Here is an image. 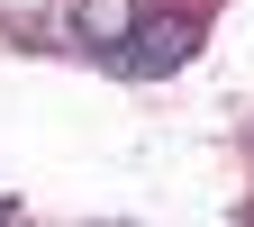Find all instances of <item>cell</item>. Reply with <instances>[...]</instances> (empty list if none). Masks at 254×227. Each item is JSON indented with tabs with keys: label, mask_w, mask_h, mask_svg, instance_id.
Returning a JSON list of instances; mask_svg holds the SVG:
<instances>
[{
	"label": "cell",
	"mask_w": 254,
	"mask_h": 227,
	"mask_svg": "<svg viewBox=\"0 0 254 227\" xmlns=\"http://www.w3.org/2000/svg\"><path fill=\"white\" fill-rule=\"evenodd\" d=\"M190 37H200V18H145L136 37H127V64H136V73H173L190 55Z\"/></svg>",
	"instance_id": "obj_1"
},
{
	"label": "cell",
	"mask_w": 254,
	"mask_h": 227,
	"mask_svg": "<svg viewBox=\"0 0 254 227\" xmlns=\"http://www.w3.org/2000/svg\"><path fill=\"white\" fill-rule=\"evenodd\" d=\"M0 218H9V200H0Z\"/></svg>",
	"instance_id": "obj_2"
}]
</instances>
